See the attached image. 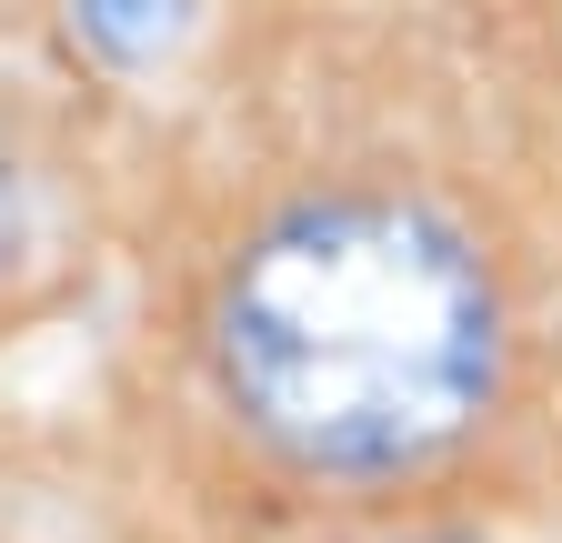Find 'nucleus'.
Segmentation results:
<instances>
[{"label": "nucleus", "mask_w": 562, "mask_h": 543, "mask_svg": "<svg viewBox=\"0 0 562 543\" xmlns=\"http://www.w3.org/2000/svg\"><path fill=\"white\" fill-rule=\"evenodd\" d=\"M222 363L271 443L312 463H402L482 402L492 292L442 222L322 201L241 262Z\"/></svg>", "instance_id": "1"}, {"label": "nucleus", "mask_w": 562, "mask_h": 543, "mask_svg": "<svg viewBox=\"0 0 562 543\" xmlns=\"http://www.w3.org/2000/svg\"><path fill=\"white\" fill-rule=\"evenodd\" d=\"M211 0H60L70 51L101 60V71H161L171 51H191Z\"/></svg>", "instance_id": "2"}, {"label": "nucleus", "mask_w": 562, "mask_h": 543, "mask_svg": "<svg viewBox=\"0 0 562 543\" xmlns=\"http://www.w3.org/2000/svg\"><path fill=\"white\" fill-rule=\"evenodd\" d=\"M21 252V191H11V171H0V262Z\"/></svg>", "instance_id": "3"}]
</instances>
